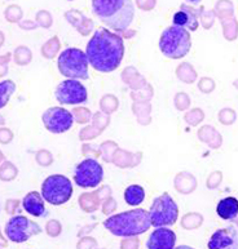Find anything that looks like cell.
Instances as JSON below:
<instances>
[{
    "mask_svg": "<svg viewBox=\"0 0 238 249\" xmlns=\"http://www.w3.org/2000/svg\"><path fill=\"white\" fill-rule=\"evenodd\" d=\"M89 65L99 72L108 74L117 70L124 56V44L122 36L99 27L89 39L86 48Z\"/></svg>",
    "mask_w": 238,
    "mask_h": 249,
    "instance_id": "6da1fadb",
    "label": "cell"
},
{
    "mask_svg": "<svg viewBox=\"0 0 238 249\" xmlns=\"http://www.w3.org/2000/svg\"><path fill=\"white\" fill-rule=\"evenodd\" d=\"M92 13L109 29L122 33L134 21L135 5L132 0H92Z\"/></svg>",
    "mask_w": 238,
    "mask_h": 249,
    "instance_id": "7a4b0ae2",
    "label": "cell"
},
{
    "mask_svg": "<svg viewBox=\"0 0 238 249\" xmlns=\"http://www.w3.org/2000/svg\"><path fill=\"white\" fill-rule=\"evenodd\" d=\"M150 226H152L150 213L142 208L118 213L104 221L105 229L119 238L138 236L146 232Z\"/></svg>",
    "mask_w": 238,
    "mask_h": 249,
    "instance_id": "3957f363",
    "label": "cell"
},
{
    "mask_svg": "<svg viewBox=\"0 0 238 249\" xmlns=\"http://www.w3.org/2000/svg\"><path fill=\"white\" fill-rule=\"evenodd\" d=\"M192 48L189 31L181 26H168L159 37V49L163 56L172 60L185 57Z\"/></svg>",
    "mask_w": 238,
    "mask_h": 249,
    "instance_id": "277c9868",
    "label": "cell"
},
{
    "mask_svg": "<svg viewBox=\"0 0 238 249\" xmlns=\"http://www.w3.org/2000/svg\"><path fill=\"white\" fill-rule=\"evenodd\" d=\"M88 57L79 48H66L57 58L59 71L67 79L87 80L88 75Z\"/></svg>",
    "mask_w": 238,
    "mask_h": 249,
    "instance_id": "5b68a950",
    "label": "cell"
},
{
    "mask_svg": "<svg viewBox=\"0 0 238 249\" xmlns=\"http://www.w3.org/2000/svg\"><path fill=\"white\" fill-rule=\"evenodd\" d=\"M149 213L152 219V226H172L178 221V207L175 200L170 196V194L163 193L153 200Z\"/></svg>",
    "mask_w": 238,
    "mask_h": 249,
    "instance_id": "8992f818",
    "label": "cell"
},
{
    "mask_svg": "<svg viewBox=\"0 0 238 249\" xmlns=\"http://www.w3.org/2000/svg\"><path fill=\"white\" fill-rule=\"evenodd\" d=\"M73 185L66 176L52 175L41 183V195L47 203L52 205L65 204L71 197Z\"/></svg>",
    "mask_w": 238,
    "mask_h": 249,
    "instance_id": "52a82bcc",
    "label": "cell"
},
{
    "mask_svg": "<svg viewBox=\"0 0 238 249\" xmlns=\"http://www.w3.org/2000/svg\"><path fill=\"white\" fill-rule=\"evenodd\" d=\"M5 235L13 243L27 242L31 236L40 234L41 229L38 223L25 216H15L8 219L5 223Z\"/></svg>",
    "mask_w": 238,
    "mask_h": 249,
    "instance_id": "ba28073f",
    "label": "cell"
},
{
    "mask_svg": "<svg viewBox=\"0 0 238 249\" xmlns=\"http://www.w3.org/2000/svg\"><path fill=\"white\" fill-rule=\"evenodd\" d=\"M104 178V169L95 159H86L75 167L74 181L82 189H93L99 186Z\"/></svg>",
    "mask_w": 238,
    "mask_h": 249,
    "instance_id": "9c48e42d",
    "label": "cell"
},
{
    "mask_svg": "<svg viewBox=\"0 0 238 249\" xmlns=\"http://www.w3.org/2000/svg\"><path fill=\"white\" fill-rule=\"evenodd\" d=\"M55 96L60 104L78 105L88 100V92L78 79H66L56 87Z\"/></svg>",
    "mask_w": 238,
    "mask_h": 249,
    "instance_id": "30bf717a",
    "label": "cell"
},
{
    "mask_svg": "<svg viewBox=\"0 0 238 249\" xmlns=\"http://www.w3.org/2000/svg\"><path fill=\"white\" fill-rule=\"evenodd\" d=\"M41 119H43L45 129L55 134L65 133L70 129L74 123L73 114L63 107L48 108L47 111H44Z\"/></svg>",
    "mask_w": 238,
    "mask_h": 249,
    "instance_id": "8fae6325",
    "label": "cell"
},
{
    "mask_svg": "<svg viewBox=\"0 0 238 249\" xmlns=\"http://www.w3.org/2000/svg\"><path fill=\"white\" fill-rule=\"evenodd\" d=\"M203 11L202 8H193L188 4H182L180 11L174 15V25L181 26L189 31H196L198 29V18Z\"/></svg>",
    "mask_w": 238,
    "mask_h": 249,
    "instance_id": "7c38bea8",
    "label": "cell"
},
{
    "mask_svg": "<svg viewBox=\"0 0 238 249\" xmlns=\"http://www.w3.org/2000/svg\"><path fill=\"white\" fill-rule=\"evenodd\" d=\"M176 234L167 227H157L149 236L146 248L152 249H171L175 248Z\"/></svg>",
    "mask_w": 238,
    "mask_h": 249,
    "instance_id": "4fadbf2b",
    "label": "cell"
},
{
    "mask_svg": "<svg viewBox=\"0 0 238 249\" xmlns=\"http://www.w3.org/2000/svg\"><path fill=\"white\" fill-rule=\"evenodd\" d=\"M238 247V232L233 226L225 227L221 230H216L212 234L208 248H237Z\"/></svg>",
    "mask_w": 238,
    "mask_h": 249,
    "instance_id": "5bb4252c",
    "label": "cell"
},
{
    "mask_svg": "<svg viewBox=\"0 0 238 249\" xmlns=\"http://www.w3.org/2000/svg\"><path fill=\"white\" fill-rule=\"evenodd\" d=\"M44 197L37 191H31L23 197L22 207L29 214L34 217H43L45 214Z\"/></svg>",
    "mask_w": 238,
    "mask_h": 249,
    "instance_id": "9a60e30c",
    "label": "cell"
},
{
    "mask_svg": "<svg viewBox=\"0 0 238 249\" xmlns=\"http://www.w3.org/2000/svg\"><path fill=\"white\" fill-rule=\"evenodd\" d=\"M65 18L73 25V26L82 34V35H88L93 30V22L86 16L80 13L77 9H71V11L65 13Z\"/></svg>",
    "mask_w": 238,
    "mask_h": 249,
    "instance_id": "2e32d148",
    "label": "cell"
},
{
    "mask_svg": "<svg viewBox=\"0 0 238 249\" xmlns=\"http://www.w3.org/2000/svg\"><path fill=\"white\" fill-rule=\"evenodd\" d=\"M216 213L221 219L235 221L238 216V200L233 196L224 197L218 203Z\"/></svg>",
    "mask_w": 238,
    "mask_h": 249,
    "instance_id": "e0dca14e",
    "label": "cell"
},
{
    "mask_svg": "<svg viewBox=\"0 0 238 249\" xmlns=\"http://www.w3.org/2000/svg\"><path fill=\"white\" fill-rule=\"evenodd\" d=\"M145 199V191L140 185H131L124 190V200L128 205L138 207Z\"/></svg>",
    "mask_w": 238,
    "mask_h": 249,
    "instance_id": "ac0fdd59",
    "label": "cell"
},
{
    "mask_svg": "<svg viewBox=\"0 0 238 249\" xmlns=\"http://www.w3.org/2000/svg\"><path fill=\"white\" fill-rule=\"evenodd\" d=\"M15 89L16 86L12 80H3V82L0 83V96H1V104H0V106L1 107H4L7 105L9 97L15 92Z\"/></svg>",
    "mask_w": 238,
    "mask_h": 249,
    "instance_id": "d6986e66",
    "label": "cell"
},
{
    "mask_svg": "<svg viewBox=\"0 0 238 249\" xmlns=\"http://www.w3.org/2000/svg\"><path fill=\"white\" fill-rule=\"evenodd\" d=\"M60 49V41L59 37L55 36L52 37L51 40L47 41L44 45H43V48H41V53H43V56L47 57V58H52L56 52Z\"/></svg>",
    "mask_w": 238,
    "mask_h": 249,
    "instance_id": "ffe728a7",
    "label": "cell"
},
{
    "mask_svg": "<svg viewBox=\"0 0 238 249\" xmlns=\"http://www.w3.org/2000/svg\"><path fill=\"white\" fill-rule=\"evenodd\" d=\"M21 16H22V12H21L20 7H16V5H11V7L5 11V17H7V19L9 22H16V21H19V19L21 18Z\"/></svg>",
    "mask_w": 238,
    "mask_h": 249,
    "instance_id": "44dd1931",
    "label": "cell"
},
{
    "mask_svg": "<svg viewBox=\"0 0 238 249\" xmlns=\"http://www.w3.org/2000/svg\"><path fill=\"white\" fill-rule=\"evenodd\" d=\"M219 120L225 125H229L236 120V112L229 110V108H225V110H221L219 114Z\"/></svg>",
    "mask_w": 238,
    "mask_h": 249,
    "instance_id": "7402d4cb",
    "label": "cell"
},
{
    "mask_svg": "<svg viewBox=\"0 0 238 249\" xmlns=\"http://www.w3.org/2000/svg\"><path fill=\"white\" fill-rule=\"evenodd\" d=\"M37 21H38V23H39V25L43 27H49L51 25H52V17H51V15H49V13H47L45 11H41L38 13Z\"/></svg>",
    "mask_w": 238,
    "mask_h": 249,
    "instance_id": "603a6c76",
    "label": "cell"
},
{
    "mask_svg": "<svg viewBox=\"0 0 238 249\" xmlns=\"http://www.w3.org/2000/svg\"><path fill=\"white\" fill-rule=\"evenodd\" d=\"M215 88V83H214V80H211V79H202L201 82H199V89L202 90V92H205V93H210L212 89Z\"/></svg>",
    "mask_w": 238,
    "mask_h": 249,
    "instance_id": "cb8c5ba5",
    "label": "cell"
},
{
    "mask_svg": "<svg viewBox=\"0 0 238 249\" xmlns=\"http://www.w3.org/2000/svg\"><path fill=\"white\" fill-rule=\"evenodd\" d=\"M139 8H141L144 11H150L156 5V0H136Z\"/></svg>",
    "mask_w": 238,
    "mask_h": 249,
    "instance_id": "d4e9b609",
    "label": "cell"
},
{
    "mask_svg": "<svg viewBox=\"0 0 238 249\" xmlns=\"http://www.w3.org/2000/svg\"><path fill=\"white\" fill-rule=\"evenodd\" d=\"M82 197H83V199H86V200L91 201V195H89V194H83ZM87 205H88V204H87ZM87 205H86V207H84V208H83V209H84V211H86ZM96 208H97V205H96V204L89 205V207H88V211H87V212H92V211H95V209H96Z\"/></svg>",
    "mask_w": 238,
    "mask_h": 249,
    "instance_id": "484cf974",
    "label": "cell"
},
{
    "mask_svg": "<svg viewBox=\"0 0 238 249\" xmlns=\"http://www.w3.org/2000/svg\"><path fill=\"white\" fill-rule=\"evenodd\" d=\"M186 1H188V3H190V4H198L199 1H201V0H186Z\"/></svg>",
    "mask_w": 238,
    "mask_h": 249,
    "instance_id": "4316f807",
    "label": "cell"
}]
</instances>
